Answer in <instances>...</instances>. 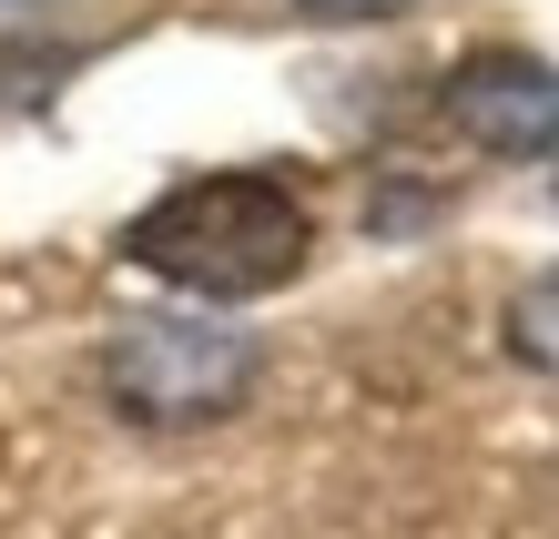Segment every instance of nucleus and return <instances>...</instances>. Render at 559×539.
I'll list each match as a JSON object with an SVG mask.
<instances>
[{"mask_svg": "<svg viewBox=\"0 0 559 539\" xmlns=\"http://www.w3.org/2000/svg\"><path fill=\"white\" fill-rule=\"evenodd\" d=\"M122 255L143 276L183 285V295H214V306H245V295H275L306 276L316 255V214L295 204V184L275 174H193L174 194L122 224Z\"/></svg>", "mask_w": 559, "mask_h": 539, "instance_id": "nucleus-1", "label": "nucleus"}, {"mask_svg": "<svg viewBox=\"0 0 559 539\" xmlns=\"http://www.w3.org/2000/svg\"><path fill=\"white\" fill-rule=\"evenodd\" d=\"M254 366H265V347H254L245 326H204V316H133L103 347V397L133 427H214L245 408Z\"/></svg>", "mask_w": 559, "mask_h": 539, "instance_id": "nucleus-2", "label": "nucleus"}, {"mask_svg": "<svg viewBox=\"0 0 559 539\" xmlns=\"http://www.w3.org/2000/svg\"><path fill=\"white\" fill-rule=\"evenodd\" d=\"M438 122L499 163H549L559 153V61L539 51H468L438 82Z\"/></svg>", "mask_w": 559, "mask_h": 539, "instance_id": "nucleus-3", "label": "nucleus"}, {"mask_svg": "<svg viewBox=\"0 0 559 539\" xmlns=\"http://www.w3.org/2000/svg\"><path fill=\"white\" fill-rule=\"evenodd\" d=\"M509 356L559 387V265H539V276L509 295Z\"/></svg>", "mask_w": 559, "mask_h": 539, "instance_id": "nucleus-4", "label": "nucleus"}, {"mask_svg": "<svg viewBox=\"0 0 559 539\" xmlns=\"http://www.w3.org/2000/svg\"><path fill=\"white\" fill-rule=\"evenodd\" d=\"M306 21H397L407 0H295Z\"/></svg>", "mask_w": 559, "mask_h": 539, "instance_id": "nucleus-5", "label": "nucleus"}]
</instances>
